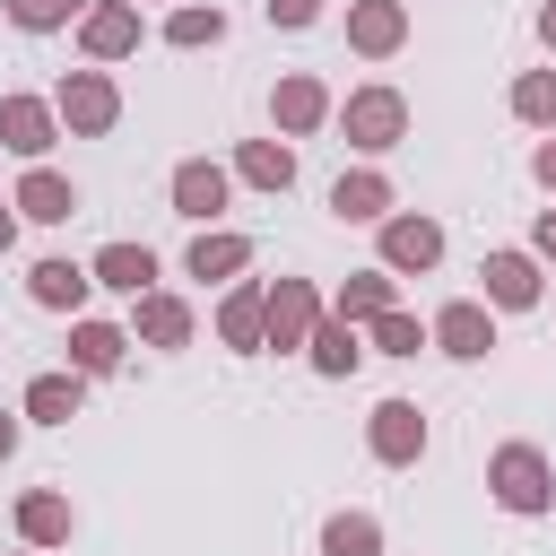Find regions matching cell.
<instances>
[{"mask_svg": "<svg viewBox=\"0 0 556 556\" xmlns=\"http://www.w3.org/2000/svg\"><path fill=\"white\" fill-rule=\"evenodd\" d=\"M495 495H504L513 513H530V504H547V478H539V452H521V443H513V452L495 460Z\"/></svg>", "mask_w": 556, "mask_h": 556, "instance_id": "1", "label": "cell"}, {"mask_svg": "<svg viewBox=\"0 0 556 556\" xmlns=\"http://www.w3.org/2000/svg\"><path fill=\"white\" fill-rule=\"evenodd\" d=\"M348 130H356L365 148H382V139L400 130V96H356V104H348Z\"/></svg>", "mask_w": 556, "mask_h": 556, "instance_id": "2", "label": "cell"}, {"mask_svg": "<svg viewBox=\"0 0 556 556\" xmlns=\"http://www.w3.org/2000/svg\"><path fill=\"white\" fill-rule=\"evenodd\" d=\"M382 252H391V261H400V269H426V261H434V252H443V235H434V226H426V217H400V226H391V243H382Z\"/></svg>", "mask_w": 556, "mask_h": 556, "instance_id": "3", "label": "cell"}, {"mask_svg": "<svg viewBox=\"0 0 556 556\" xmlns=\"http://www.w3.org/2000/svg\"><path fill=\"white\" fill-rule=\"evenodd\" d=\"M374 443H382V460H408V452H417V408H408V400L374 408Z\"/></svg>", "mask_w": 556, "mask_h": 556, "instance_id": "4", "label": "cell"}, {"mask_svg": "<svg viewBox=\"0 0 556 556\" xmlns=\"http://www.w3.org/2000/svg\"><path fill=\"white\" fill-rule=\"evenodd\" d=\"M174 200H182L191 217H208V208L226 200V182H217V165H182V174H174Z\"/></svg>", "mask_w": 556, "mask_h": 556, "instance_id": "5", "label": "cell"}, {"mask_svg": "<svg viewBox=\"0 0 556 556\" xmlns=\"http://www.w3.org/2000/svg\"><path fill=\"white\" fill-rule=\"evenodd\" d=\"M96 278H104V287H130V295H139V287L156 278V261H148V252H130V243H113V252L96 261Z\"/></svg>", "mask_w": 556, "mask_h": 556, "instance_id": "6", "label": "cell"}, {"mask_svg": "<svg viewBox=\"0 0 556 556\" xmlns=\"http://www.w3.org/2000/svg\"><path fill=\"white\" fill-rule=\"evenodd\" d=\"M443 348H452V356H486V313H478V304H452V313H443Z\"/></svg>", "mask_w": 556, "mask_h": 556, "instance_id": "7", "label": "cell"}, {"mask_svg": "<svg viewBox=\"0 0 556 556\" xmlns=\"http://www.w3.org/2000/svg\"><path fill=\"white\" fill-rule=\"evenodd\" d=\"M486 287H495V304H530V295H539L530 261H513V252H504V261H486Z\"/></svg>", "mask_w": 556, "mask_h": 556, "instance_id": "8", "label": "cell"}, {"mask_svg": "<svg viewBox=\"0 0 556 556\" xmlns=\"http://www.w3.org/2000/svg\"><path fill=\"white\" fill-rule=\"evenodd\" d=\"M17 208H26V217H70V182H52V174H26Z\"/></svg>", "mask_w": 556, "mask_h": 556, "instance_id": "9", "label": "cell"}, {"mask_svg": "<svg viewBox=\"0 0 556 556\" xmlns=\"http://www.w3.org/2000/svg\"><path fill=\"white\" fill-rule=\"evenodd\" d=\"M35 295H43V304H78V295H87V278H78L70 261H43V269H35Z\"/></svg>", "mask_w": 556, "mask_h": 556, "instance_id": "10", "label": "cell"}, {"mask_svg": "<svg viewBox=\"0 0 556 556\" xmlns=\"http://www.w3.org/2000/svg\"><path fill=\"white\" fill-rule=\"evenodd\" d=\"M26 408H35V417H70V408H78V382H70V374H43V382L26 391Z\"/></svg>", "mask_w": 556, "mask_h": 556, "instance_id": "11", "label": "cell"}, {"mask_svg": "<svg viewBox=\"0 0 556 556\" xmlns=\"http://www.w3.org/2000/svg\"><path fill=\"white\" fill-rule=\"evenodd\" d=\"M70 122H87V130H96V122H113V87L78 78V87H70Z\"/></svg>", "mask_w": 556, "mask_h": 556, "instance_id": "12", "label": "cell"}, {"mask_svg": "<svg viewBox=\"0 0 556 556\" xmlns=\"http://www.w3.org/2000/svg\"><path fill=\"white\" fill-rule=\"evenodd\" d=\"M0 130H9V148H26V156L43 148V113H35V104H0Z\"/></svg>", "mask_w": 556, "mask_h": 556, "instance_id": "13", "label": "cell"}, {"mask_svg": "<svg viewBox=\"0 0 556 556\" xmlns=\"http://www.w3.org/2000/svg\"><path fill=\"white\" fill-rule=\"evenodd\" d=\"M330 208H339V217H374V208H382V182H374V174H356V182H339V191H330Z\"/></svg>", "mask_w": 556, "mask_h": 556, "instance_id": "14", "label": "cell"}, {"mask_svg": "<svg viewBox=\"0 0 556 556\" xmlns=\"http://www.w3.org/2000/svg\"><path fill=\"white\" fill-rule=\"evenodd\" d=\"M113 356H122V339H113V330H78V365H87V374H104Z\"/></svg>", "mask_w": 556, "mask_h": 556, "instance_id": "15", "label": "cell"}, {"mask_svg": "<svg viewBox=\"0 0 556 556\" xmlns=\"http://www.w3.org/2000/svg\"><path fill=\"white\" fill-rule=\"evenodd\" d=\"M330 556H374V521H330Z\"/></svg>", "mask_w": 556, "mask_h": 556, "instance_id": "16", "label": "cell"}, {"mask_svg": "<svg viewBox=\"0 0 556 556\" xmlns=\"http://www.w3.org/2000/svg\"><path fill=\"white\" fill-rule=\"evenodd\" d=\"M243 174H252V182H287L295 165H287V148H252V156H243Z\"/></svg>", "mask_w": 556, "mask_h": 556, "instance_id": "17", "label": "cell"}, {"mask_svg": "<svg viewBox=\"0 0 556 556\" xmlns=\"http://www.w3.org/2000/svg\"><path fill=\"white\" fill-rule=\"evenodd\" d=\"M304 313H313V304H304V287H278V313H269V321H278V339H295V330H304Z\"/></svg>", "mask_w": 556, "mask_h": 556, "instance_id": "18", "label": "cell"}, {"mask_svg": "<svg viewBox=\"0 0 556 556\" xmlns=\"http://www.w3.org/2000/svg\"><path fill=\"white\" fill-rule=\"evenodd\" d=\"M313 356H321V374H348V365H356V339H348V330H321Z\"/></svg>", "mask_w": 556, "mask_h": 556, "instance_id": "19", "label": "cell"}, {"mask_svg": "<svg viewBox=\"0 0 556 556\" xmlns=\"http://www.w3.org/2000/svg\"><path fill=\"white\" fill-rule=\"evenodd\" d=\"M139 321H148V339H182V330H191V321H182V304H148Z\"/></svg>", "mask_w": 556, "mask_h": 556, "instance_id": "20", "label": "cell"}, {"mask_svg": "<svg viewBox=\"0 0 556 556\" xmlns=\"http://www.w3.org/2000/svg\"><path fill=\"white\" fill-rule=\"evenodd\" d=\"M208 35H217V9H208V17H200V9L174 17V43H208Z\"/></svg>", "mask_w": 556, "mask_h": 556, "instance_id": "21", "label": "cell"}, {"mask_svg": "<svg viewBox=\"0 0 556 556\" xmlns=\"http://www.w3.org/2000/svg\"><path fill=\"white\" fill-rule=\"evenodd\" d=\"M356 35H365V43H374V52H382V43H391V35H400V17H391V9H365V17H356Z\"/></svg>", "mask_w": 556, "mask_h": 556, "instance_id": "22", "label": "cell"}, {"mask_svg": "<svg viewBox=\"0 0 556 556\" xmlns=\"http://www.w3.org/2000/svg\"><path fill=\"white\" fill-rule=\"evenodd\" d=\"M278 113H287V122H313V113H321V87H287Z\"/></svg>", "mask_w": 556, "mask_h": 556, "instance_id": "23", "label": "cell"}, {"mask_svg": "<svg viewBox=\"0 0 556 556\" xmlns=\"http://www.w3.org/2000/svg\"><path fill=\"white\" fill-rule=\"evenodd\" d=\"M235 261H243V243H200V252H191L200 278H208V269H235Z\"/></svg>", "mask_w": 556, "mask_h": 556, "instance_id": "24", "label": "cell"}, {"mask_svg": "<svg viewBox=\"0 0 556 556\" xmlns=\"http://www.w3.org/2000/svg\"><path fill=\"white\" fill-rule=\"evenodd\" d=\"M17 9V26H52V17H70V0H9Z\"/></svg>", "mask_w": 556, "mask_h": 556, "instance_id": "25", "label": "cell"}, {"mask_svg": "<svg viewBox=\"0 0 556 556\" xmlns=\"http://www.w3.org/2000/svg\"><path fill=\"white\" fill-rule=\"evenodd\" d=\"M87 35H96V52H122V43H130V17H96Z\"/></svg>", "mask_w": 556, "mask_h": 556, "instance_id": "26", "label": "cell"}, {"mask_svg": "<svg viewBox=\"0 0 556 556\" xmlns=\"http://www.w3.org/2000/svg\"><path fill=\"white\" fill-rule=\"evenodd\" d=\"M26 530H35V539H52V530H61V504H52V495H35V504H26Z\"/></svg>", "mask_w": 556, "mask_h": 556, "instance_id": "27", "label": "cell"}, {"mask_svg": "<svg viewBox=\"0 0 556 556\" xmlns=\"http://www.w3.org/2000/svg\"><path fill=\"white\" fill-rule=\"evenodd\" d=\"M521 113H539V122H547V113H556V78H530V87H521Z\"/></svg>", "mask_w": 556, "mask_h": 556, "instance_id": "28", "label": "cell"}, {"mask_svg": "<svg viewBox=\"0 0 556 556\" xmlns=\"http://www.w3.org/2000/svg\"><path fill=\"white\" fill-rule=\"evenodd\" d=\"M382 295H391L382 278H356V287H348V304H356V313H382Z\"/></svg>", "mask_w": 556, "mask_h": 556, "instance_id": "29", "label": "cell"}, {"mask_svg": "<svg viewBox=\"0 0 556 556\" xmlns=\"http://www.w3.org/2000/svg\"><path fill=\"white\" fill-rule=\"evenodd\" d=\"M269 17H287V26H304V17H313V0H269Z\"/></svg>", "mask_w": 556, "mask_h": 556, "instance_id": "30", "label": "cell"}, {"mask_svg": "<svg viewBox=\"0 0 556 556\" xmlns=\"http://www.w3.org/2000/svg\"><path fill=\"white\" fill-rule=\"evenodd\" d=\"M539 174H547V182H556V148H547V156H539Z\"/></svg>", "mask_w": 556, "mask_h": 556, "instance_id": "31", "label": "cell"}, {"mask_svg": "<svg viewBox=\"0 0 556 556\" xmlns=\"http://www.w3.org/2000/svg\"><path fill=\"white\" fill-rule=\"evenodd\" d=\"M539 243H547V252H556V217H547V226H539Z\"/></svg>", "mask_w": 556, "mask_h": 556, "instance_id": "32", "label": "cell"}, {"mask_svg": "<svg viewBox=\"0 0 556 556\" xmlns=\"http://www.w3.org/2000/svg\"><path fill=\"white\" fill-rule=\"evenodd\" d=\"M547 43H556V9H547Z\"/></svg>", "mask_w": 556, "mask_h": 556, "instance_id": "33", "label": "cell"}, {"mask_svg": "<svg viewBox=\"0 0 556 556\" xmlns=\"http://www.w3.org/2000/svg\"><path fill=\"white\" fill-rule=\"evenodd\" d=\"M0 243H9V208H0Z\"/></svg>", "mask_w": 556, "mask_h": 556, "instance_id": "34", "label": "cell"}, {"mask_svg": "<svg viewBox=\"0 0 556 556\" xmlns=\"http://www.w3.org/2000/svg\"><path fill=\"white\" fill-rule=\"evenodd\" d=\"M0 452H9V417H0Z\"/></svg>", "mask_w": 556, "mask_h": 556, "instance_id": "35", "label": "cell"}]
</instances>
